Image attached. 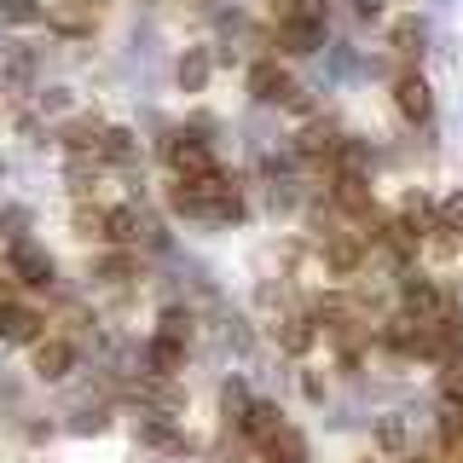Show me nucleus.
<instances>
[{
	"label": "nucleus",
	"instance_id": "23",
	"mask_svg": "<svg viewBox=\"0 0 463 463\" xmlns=\"http://www.w3.org/2000/svg\"><path fill=\"white\" fill-rule=\"evenodd\" d=\"M0 24H41V0H0Z\"/></svg>",
	"mask_w": 463,
	"mask_h": 463
},
{
	"label": "nucleus",
	"instance_id": "7",
	"mask_svg": "<svg viewBox=\"0 0 463 463\" xmlns=\"http://www.w3.org/2000/svg\"><path fill=\"white\" fill-rule=\"evenodd\" d=\"M139 440L156 446V452H168V458H185V452H192V440H185V434L174 429L163 411H139Z\"/></svg>",
	"mask_w": 463,
	"mask_h": 463
},
{
	"label": "nucleus",
	"instance_id": "25",
	"mask_svg": "<svg viewBox=\"0 0 463 463\" xmlns=\"http://www.w3.org/2000/svg\"><path fill=\"white\" fill-rule=\"evenodd\" d=\"M105 423H110V417L99 411V405H81V411L70 417V434H99V429H105Z\"/></svg>",
	"mask_w": 463,
	"mask_h": 463
},
{
	"label": "nucleus",
	"instance_id": "14",
	"mask_svg": "<svg viewBox=\"0 0 463 463\" xmlns=\"http://www.w3.org/2000/svg\"><path fill=\"white\" fill-rule=\"evenodd\" d=\"M313 342H318V325H313V318H301V313L279 318V347H284L289 359H301V354H307Z\"/></svg>",
	"mask_w": 463,
	"mask_h": 463
},
{
	"label": "nucleus",
	"instance_id": "16",
	"mask_svg": "<svg viewBox=\"0 0 463 463\" xmlns=\"http://www.w3.org/2000/svg\"><path fill=\"white\" fill-rule=\"evenodd\" d=\"M209 70H214L209 52H203V47H185V58H180V70H174V76H180L185 93H203V87H209Z\"/></svg>",
	"mask_w": 463,
	"mask_h": 463
},
{
	"label": "nucleus",
	"instance_id": "30",
	"mask_svg": "<svg viewBox=\"0 0 463 463\" xmlns=\"http://www.w3.org/2000/svg\"><path fill=\"white\" fill-rule=\"evenodd\" d=\"M0 174H6V163H0Z\"/></svg>",
	"mask_w": 463,
	"mask_h": 463
},
{
	"label": "nucleus",
	"instance_id": "10",
	"mask_svg": "<svg viewBox=\"0 0 463 463\" xmlns=\"http://www.w3.org/2000/svg\"><path fill=\"white\" fill-rule=\"evenodd\" d=\"M394 105H400L405 122H429V110H434L429 81H423V76H400V81H394Z\"/></svg>",
	"mask_w": 463,
	"mask_h": 463
},
{
	"label": "nucleus",
	"instance_id": "6",
	"mask_svg": "<svg viewBox=\"0 0 463 463\" xmlns=\"http://www.w3.org/2000/svg\"><path fill=\"white\" fill-rule=\"evenodd\" d=\"M336 151H342V128L330 122V116H313V122L296 134V156H301V163H318V156H336Z\"/></svg>",
	"mask_w": 463,
	"mask_h": 463
},
{
	"label": "nucleus",
	"instance_id": "9",
	"mask_svg": "<svg viewBox=\"0 0 463 463\" xmlns=\"http://www.w3.org/2000/svg\"><path fill=\"white\" fill-rule=\"evenodd\" d=\"M105 134H110L105 122H93V116H76V122H64V134H58V139H64L70 156H99V151H105Z\"/></svg>",
	"mask_w": 463,
	"mask_h": 463
},
{
	"label": "nucleus",
	"instance_id": "3",
	"mask_svg": "<svg viewBox=\"0 0 463 463\" xmlns=\"http://www.w3.org/2000/svg\"><path fill=\"white\" fill-rule=\"evenodd\" d=\"M279 47L307 58L325 47V12H296V18H279Z\"/></svg>",
	"mask_w": 463,
	"mask_h": 463
},
{
	"label": "nucleus",
	"instance_id": "21",
	"mask_svg": "<svg viewBox=\"0 0 463 463\" xmlns=\"http://www.w3.org/2000/svg\"><path fill=\"white\" fill-rule=\"evenodd\" d=\"M221 411H226V423H238V417L250 411V388H243L238 376H232V383L221 388Z\"/></svg>",
	"mask_w": 463,
	"mask_h": 463
},
{
	"label": "nucleus",
	"instance_id": "31",
	"mask_svg": "<svg viewBox=\"0 0 463 463\" xmlns=\"http://www.w3.org/2000/svg\"><path fill=\"white\" fill-rule=\"evenodd\" d=\"M411 463H423V458H411Z\"/></svg>",
	"mask_w": 463,
	"mask_h": 463
},
{
	"label": "nucleus",
	"instance_id": "29",
	"mask_svg": "<svg viewBox=\"0 0 463 463\" xmlns=\"http://www.w3.org/2000/svg\"><path fill=\"white\" fill-rule=\"evenodd\" d=\"M354 12H359V18H376V12H383V0H354Z\"/></svg>",
	"mask_w": 463,
	"mask_h": 463
},
{
	"label": "nucleus",
	"instance_id": "22",
	"mask_svg": "<svg viewBox=\"0 0 463 463\" xmlns=\"http://www.w3.org/2000/svg\"><path fill=\"white\" fill-rule=\"evenodd\" d=\"M394 52H405V58L423 52V24H417V18H400L394 24Z\"/></svg>",
	"mask_w": 463,
	"mask_h": 463
},
{
	"label": "nucleus",
	"instance_id": "28",
	"mask_svg": "<svg viewBox=\"0 0 463 463\" xmlns=\"http://www.w3.org/2000/svg\"><path fill=\"white\" fill-rule=\"evenodd\" d=\"M64 105H70L64 87H47V93H41V110H64Z\"/></svg>",
	"mask_w": 463,
	"mask_h": 463
},
{
	"label": "nucleus",
	"instance_id": "24",
	"mask_svg": "<svg viewBox=\"0 0 463 463\" xmlns=\"http://www.w3.org/2000/svg\"><path fill=\"white\" fill-rule=\"evenodd\" d=\"M0 232H6L12 243H24V232H29V209H18V203H6V209H0Z\"/></svg>",
	"mask_w": 463,
	"mask_h": 463
},
{
	"label": "nucleus",
	"instance_id": "1",
	"mask_svg": "<svg viewBox=\"0 0 463 463\" xmlns=\"http://www.w3.org/2000/svg\"><path fill=\"white\" fill-rule=\"evenodd\" d=\"M400 307L405 318H417V325H452V301L434 289V279L423 272H400Z\"/></svg>",
	"mask_w": 463,
	"mask_h": 463
},
{
	"label": "nucleus",
	"instance_id": "17",
	"mask_svg": "<svg viewBox=\"0 0 463 463\" xmlns=\"http://www.w3.org/2000/svg\"><path fill=\"white\" fill-rule=\"evenodd\" d=\"M434 232H446V238H463V192H446L434 203Z\"/></svg>",
	"mask_w": 463,
	"mask_h": 463
},
{
	"label": "nucleus",
	"instance_id": "4",
	"mask_svg": "<svg viewBox=\"0 0 463 463\" xmlns=\"http://www.w3.org/2000/svg\"><path fill=\"white\" fill-rule=\"evenodd\" d=\"M6 272H12L18 284H29V289H47V284H52V255L41 250V243H29V238H24V243H12Z\"/></svg>",
	"mask_w": 463,
	"mask_h": 463
},
{
	"label": "nucleus",
	"instance_id": "12",
	"mask_svg": "<svg viewBox=\"0 0 463 463\" xmlns=\"http://www.w3.org/2000/svg\"><path fill=\"white\" fill-rule=\"evenodd\" d=\"M0 342H41V313L18 307V301H0Z\"/></svg>",
	"mask_w": 463,
	"mask_h": 463
},
{
	"label": "nucleus",
	"instance_id": "5",
	"mask_svg": "<svg viewBox=\"0 0 463 463\" xmlns=\"http://www.w3.org/2000/svg\"><path fill=\"white\" fill-rule=\"evenodd\" d=\"M250 93H255V105H289L296 81L279 70V58H260V64H250Z\"/></svg>",
	"mask_w": 463,
	"mask_h": 463
},
{
	"label": "nucleus",
	"instance_id": "20",
	"mask_svg": "<svg viewBox=\"0 0 463 463\" xmlns=\"http://www.w3.org/2000/svg\"><path fill=\"white\" fill-rule=\"evenodd\" d=\"M250 342H255L250 325H243L238 313H226V318H221V347H232V354H250Z\"/></svg>",
	"mask_w": 463,
	"mask_h": 463
},
{
	"label": "nucleus",
	"instance_id": "27",
	"mask_svg": "<svg viewBox=\"0 0 463 463\" xmlns=\"http://www.w3.org/2000/svg\"><path fill=\"white\" fill-rule=\"evenodd\" d=\"M128 272H134V267H128V260H122V255H110V260H99V284H122V279H128Z\"/></svg>",
	"mask_w": 463,
	"mask_h": 463
},
{
	"label": "nucleus",
	"instance_id": "11",
	"mask_svg": "<svg viewBox=\"0 0 463 463\" xmlns=\"http://www.w3.org/2000/svg\"><path fill=\"white\" fill-rule=\"evenodd\" d=\"M70 365H76V347H70L64 336H47V342H35V376H47V383H58V376H70Z\"/></svg>",
	"mask_w": 463,
	"mask_h": 463
},
{
	"label": "nucleus",
	"instance_id": "8",
	"mask_svg": "<svg viewBox=\"0 0 463 463\" xmlns=\"http://www.w3.org/2000/svg\"><path fill=\"white\" fill-rule=\"evenodd\" d=\"M185 365V336H168V330H156L151 342H145V371L151 376H174Z\"/></svg>",
	"mask_w": 463,
	"mask_h": 463
},
{
	"label": "nucleus",
	"instance_id": "2",
	"mask_svg": "<svg viewBox=\"0 0 463 463\" xmlns=\"http://www.w3.org/2000/svg\"><path fill=\"white\" fill-rule=\"evenodd\" d=\"M163 156H168V168L180 174V180H209V174H214V156H209V145H203L197 134H185V128L163 139Z\"/></svg>",
	"mask_w": 463,
	"mask_h": 463
},
{
	"label": "nucleus",
	"instance_id": "13",
	"mask_svg": "<svg viewBox=\"0 0 463 463\" xmlns=\"http://www.w3.org/2000/svg\"><path fill=\"white\" fill-rule=\"evenodd\" d=\"M238 429L250 434V440H272V434L284 429V411H279L272 400H250V411L238 417Z\"/></svg>",
	"mask_w": 463,
	"mask_h": 463
},
{
	"label": "nucleus",
	"instance_id": "18",
	"mask_svg": "<svg viewBox=\"0 0 463 463\" xmlns=\"http://www.w3.org/2000/svg\"><path fill=\"white\" fill-rule=\"evenodd\" d=\"M376 446H383V452H405V446H411V423H405V411H394V417L376 423Z\"/></svg>",
	"mask_w": 463,
	"mask_h": 463
},
{
	"label": "nucleus",
	"instance_id": "26",
	"mask_svg": "<svg viewBox=\"0 0 463 463\" xmlns=\"http://www.w3.org/2000/svg\"><path fill=\"white\" fill-rule=\"evenodd\" d=\"M163 330H168V336H192V307H168Z\"/></svg>",
	"mask_w": 463,
	"mask_h": 463
},
{
	"label": "nucleus",
	"instance_id": "19",
	"mask_svg": "<svg viewBox=\"0 0 463 463\" xmlns=\"http://www.w3.org/2000/svg\"><path fill=\"white\" fill-rule=\"evenodd\" d=\"M99 156H110V163H134V156H139V139L128 134V128H110V134H105V151H99Z\"/></svg>",
	"mask_w": 463,
	"mask_h": 463
},
{
	"label": "nucleus",
	"instance_id": "15",
	"mask_svg": "<svg viewBox=\"0 0 463 463\" xmlns=\"http://www.w3.org/2000/svg\"><path fill=\"white\" fill-rule=\"evenodd\" d=\"M260 458H267V463H307V440L284 423L272 440H260Z\"/></svg>",
	"mask_w": 463,
	"mask_h": 463
}]
</instances>
